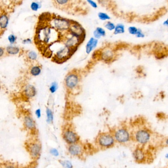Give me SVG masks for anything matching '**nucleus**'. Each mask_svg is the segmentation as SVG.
Masks as SVG:
<instances>
[{
  "instance_id": "f257e3e1",
  "label": "nucleus",
  "mask_w": 168,
  "mask_h": 168,
  "mask_svg": "<svg viewBox=\"0 0 168 168\" xmlns=\"http://www.w3.org/2000/svg\"><path fill=\"white\" fill-rule=\"evenodd\" d=\"M25 148L31 158L37 160L39 158L42 151V145L36 137L30 138L25 143Z\"/></svg>"
},
{
  "instance_id": "f03ea898",
  "label": "nucleus",
  "mask_w": 168,
  "mask_h": 168,
  "mask_svg": "<svg viewBox=\"0 0 168 168\" xmlns=\"http://www.w3.org/2000/svg\"><path fill=\"white\" fill-rule=\"evenodd\" d=\"M71 23L72 20H71L60 16L52 15L51 20L49 24L58 32L64 34L69 31Z\"/></svg>"
},
{
  "instance_id": "7ed1b4c3",
  "label": "nucleus",
  "mask_w": 168,
  "mask_h": 168,
  "mask_svg": "<svg viewBox=\"0 0 168 168\" xmlns=\"http://www.w3.org/2000/svg\"><path fill=\"white\" fill-rule=\"evenodd\" d=\"M81 80V76L76 70L70 71L67 74L64 79V85L68 91H73L79 87Z\"/></svg>"
},
{
  "instance_id": "20e7f679",
  "label": "nucleus",
  "mask_w": 168,
  "mask_h": 168,
  "mask_svg": "<svg viewBox=\"0 0 168 168\" xmlns=\"http://www.w3.org/2000/svg\"><path fill=\"white\" fill-rule=\"evenodd\" d=\"M77 49H72L69 48L65 45L61 47L56 52L54 57H53V60L55 62L57 63H64L69 58L71 57L76 52Z\"/></svg>"
},
{
  "instance_id": "39448f33",
  "label": "nucleus",
  "mask_w": 168,
  "mask_h": 168,
  "mask_svg": "<svg viewBox=\"0 0 168 168\" xmlns=\"http://www.w3.org/2000/svg\"><path fill=\"white\" fill-rule=\"evenodd\" d=\"M62 137L68 145L75 144L80 142V137L74 128L71 125L64 127L62 132Z\"/></svg>"
},
{
  "instance_id": "423d86ee",
  "label": "nucleus",
  "mask_w": 168,
  "mask_h": 168,
  "mask_svg": "<svg viewBox=\"0 0 168 168\" xmlns=\"http://www.w3.org/2000/svg\"><path fill=\"white\" fill-rule=\"evenodd\" d=\"M114 143V137L108 133H101L95 139V144L102 149L109 148L113 146Z\"/></svg>"
},
{
  "instance_id": "0eeeda50",
  "label": "nucleus",
  "mask_w": 168,
  "mask_h": 168,
  "mask_svg": "<svg viewBox=\"0 0 168 168\" xmlns=\"http://www.w3.org/2000/svg\"><path fill=\"white\" fill-rule=\"evenodd\" d=\"M69 33L72 36L77 37L83 41L86 37L85 31L84 28L78 22L72 20L71 25L68 31Z\"/></svg>"
},
{
  "instance_id": "6e6552de",
  "label": "nucleus",
  "mask_w": 168,
  "mask_h": 168,
  "mask_svg": "<svg viewBox=\"0 0 168 168\" xmlns=\"http://www.w3.org/2000/svg\"><path fill=\"white\" fill-rule=\"evenodd\" d=\"M68 152L70 155L73 157L80 158L84 156L85 153V148L81 143H76L75 144L68 145Z\"/></svg>"
},
{
  "instance_id": "1a4fd4ad",
  "label": "nucleus",
  "mask_w": 168,
  "mask_h": 168,
  "mask_svg": "<svg viewBox=\"0 0 168 168\" xmlns=\"http://www.w3.org/2000/svg\"><path fill=\"white\" fill-rule=\"evenodd\" d=\"M114 138L118 142L126 143L129 141L130 135L127 130L121 128L117 130L114 133Z\"/></svg>"
},
{
  "instance_id": "9d476101",
  "label": "nucleus",
  "mask_w": 168,
  "mask_h": 168,
  "mask_svg": "<svg viewBox=\"0 0 168 168\" xmlns=\"http://www.w3.org/2000/svg\"><path fill=\"white\" fill-rule=\"evenodd\" d=\"M23 125L25 128L28 131L31 132L36 131V123L30 115H26L24 117Z\"/></svg>"
},
{
  "instance_id": "9b49d317",
  "label": "nucleus",
  "mask_w": 168,
  "mask_h": 168,
  "mask_svg": "<svg viewBox=\"0 0 168 168\" xmlns=\"http://www.w3.org/2000/svg\"><path fill=\"white\" fill-rule=\"evenodd\" d=\"M77 0H53L54 4L57 7L63 10H67V8H71L75 4Z\"/></svg>"
},
{
  "instance_id": "f8f14e48",
  "label": "nucleus",
  "mask_w": 168,
  "mask_h": 168,
  "mask_svg": "<svg viewBox=\"0 0 168 168\" xmlns=\"http://www.w3.org/2000/svg\"><path fill=\"white\" fill-rule=\"evenodd\" d=\"M136 139L141 144H145L150 140V133L146 130H139L136 134Z\"/></svg>"
},
{
  "instance_id": "ddd939ff",
  "label": "nucleus",
  "mask_w": 168,
  "mask_h": 168,
  "mask_svg": "<svg viewBox=\"0 0 168 168\" xmlns=\"http://www.w3.org/2000/svg\"><path fill=\"white\" fill-rule=\"evenodd\" d=\"M24 95L26 98H32L34 97L37 94L36 88L33 85L28 84L24 89Z\"/></svg>"
},
{
  "instance_id": "4468645a",
  "label": "nucleus",
  "mask_w": 168,
  "mask_h": 168,
  "mask_svg": "<svg viewBox=\"0 0 168 168\" xmlns=\"http://www.w3.org/2000/svg\"><path fill=\"white\" fill-rule=\"evenodd\" d=\"M114 53L113 50L109 48L104 49L100 54V57L102 60L105 61H109L112 60L113 58Z\"/></svg>"
},
{
  "instance_id": "2eb2a0df",
  "label": "nucleus",
  "mask_w": 168,
  "mask_h": 168,
  "mask_svg": "<svg viewBox=\"0 0 168 168\" xmlns=\"http://www.w3.org/2000/svg\"><path fill=\"white\" fill-rule=\"evenodd\" d=\"M98 44V39L94 38V37H92L90 38L89 40L87 42L86 47H85L86 54H89L91 53L94 49L96 48Z\"/></svg>"
},
{
  "instance_id": "dca6fc26",
  "label": "nucleus",
  "mask_w": 168,
  "mask_h": 168,
  "mask_svg": "<svg viewBox=\"0 0 168 168\" xmlns=\"http://www.w3.org/2000/svg\"><path fill=\"white\" fill-rule=\"evenodd\" d=\"M9 24V17L7 14L3 13L1 15L0 17V28L1 32L2 33V31L5 32L7 29Z\"/></svg>"
},
{
  "instance_id": "f3484780",
  "label": "nucleus",
  "mask_w": 168,
  "mask_h": 168,
  "mask_svg": "<svg viewBox=\"0 0 168 168\" xmlns=\"http://www.w3.org/2000/svg\"><path fill=\"white\" fill-rule=\"evenodd\" d=\"M6 52L10 55H16L20 53V48L14 45H10L6 48Z\"/></svg>"
},
{
  "instance_id": "a211bd4d",
  "label": "nucleus",
  "mask_w": 168,
  "mask_h": 168,
  "mask_svg": "<svg viewBox=\"0 0 168 168\" xmlns=\"http://www.w3.org/2000/svg\"><path fill=\"white\" fill-rule=\"evenodd\" d=\"M106 36V31L102 27H98L96 28L93 32V36L94 38L99 39Z\"/></svg>"
},
{
  "instance_id": "6ab92c4d",
  "label": "nucleus",
  "mask_w": 168,
  "mask_h": 168,
  "mask_svg": "<svg viewBox=\"0 0 168 168\" xmlns=\"http://www.w3.org/2000/svg\"><path fill=\"white\" fill-rule=\"evenodd\" d=\"M42 72V68L39 65L36 64V65H32L31 68H30L29 73L30 75L32 76L36 77L41 74Z\"/></svg>"
},
{
  "instance_id": "aec40b11",
  "label": "nucleus",
  "mask_w": 168,
  "mask_h": 168,
  "mask_svg": "<svg viewBox=\"0 0 168 168\" xmlns=\"http://www.w3.org/2000/svg\"><path fill=\"white\" fill-rule=\"evenodd\" d=\"M125 31H126V28H125V25L123 24L119 23L116 25L115 29L113 31V34L114 35L123 34L125 33Z\"/></svg>"
},
{
  "instance_id": "412c9836",
  "label": "nucleus",
  "mask_w": 168,
  "mask_h": 168,
  "mask_svg": "<svg viewBox=\"0 0 168 168\" xmlns=\"http://www.w3.org/2000/svg\"><path fill=\"white\" fill-rule=\"evenodd\" d=\"M0 168H19L18 165L10 161H4L1 162Z\"/></svg>"
},
{
  "instance_id": "4be33fe9",
  "label": "nucleus",
  "mask_w": 168,
  "mask_h": 168,
  "mask_svg": "<svg viewBox=\"0 0 168 168\" xmlns=\"http://www.w3.org/2000/svg\"><path fill=\"white\" fill-rule=\"evenodd\" d=\"M46 116H47V123L51 124L53 123L54 120V115L53 112L50 108L47 107L46 111Z\"/></svg>"
},
{
  "instance_id": "5701e85b",
  "label": "nucleus",
  "mask_w": 168,
  "mask_h": 168,
  "mask_svg": "<svg viewBox=\"0 0 168 168\" xmlns=\"http://www.w3.org/2000/svg\"><path fill=\"white\" fill-rule=\"evenodd\" d=\"M98 17L99 19L102 21L107 22L110 21V20L111 19V17L109 16V15L104 12H99L98 14Z\"/></svg>"
},
{
  "instance_id": "b1692460",
  "label": "nucleus",
  "mask_w": 168,
  "mask_h": 168,
  "mask_svg": "<svg viewBox=\"0 0 168 168\" xmlns=\"http://www.w3.org/2000/svg\"><path fill=\"white\" fill-rule=\"evenodd\" d=\"M115 26H116V25L114 24V23L111 21H107L104 24V28L110 32L114 31Z\"/></svg>"
},
{
  "instance_id": "393cba45",
  "label": "nucleus",
  "mask_w": 168,
  "mask_h": 168,
  "mask_svg": "<svg viewBox=\"0 0 168 168\" xmlns=\"http://www.w3.org/2000/svg\"><path fill=\"white\" fill-rule=\"evenodd\" d=\"M42 7L41 2L38 1H34L31 2L30 5V8L32 11H38Z\"/></svg>"
},
{
  "instance_id": "a878e982",
  "label": "nucleus",
  "mask_w": 168,
  "mask_h": 168,
  "mask_svg": "<svg viewBox=\"0 0 168 168\" xmlns=\"http://www.w3.org/2000/svg\"><path fill=\"white\" fill-rule=\"evenodd\" d=\"M134 156L137 161H141L144 158V154L141 150H137L134 152Z\"/></svg>"
},
{
  "instance_id": "bb28decb",
  "label": "nucleus",
  "mask_w": 168,
  "mask_h": 168,
  "mask_svg": "<svg viewBox=\"0 0 168 168\" xmlns=\"http://www.w3.org/2000/svg\"><path fill=\"white\" fill-rule=\"evenodd\" d=\"M27 57L29 60L31 61H36L38 58V55L34 51H30L27 52Z\"/></svg>"
},
{
  "instance_id": "cd10ccee",
  "label": "nucleus",
  "mask_w": 168,
  "mask_h": 168,
  "mask_svg": "<svg viewBox=\"0 0 168 168\" xmlns=\"http://www.w3.org/2000/svg\"><path fill=\"white\" fill-rule=\"evenodd\" d=\"M138 28L135 26H130L127 29L128 32L132 36H135L139 30Z\"/></svg>"
},
{
  "instance_id": "c85d7f7f",
  "label": "nucleus",
  "mask_w": 168,
  "mask_h": 168,
  "mask_svg": "<svg viewBox=\"0 0 168 168\" xmlns=\"http://www.w3.org/2000/svg\"><path fill=\"white\" fill-rule=\"evenodd\" d=\"M58 85L57 83L54 81L51 84V86L49 87V91L51 93H54L58 90Z\"/></svg>"
},
{
  "instance_id": "c756f323",
  "label": "nucleus",
  "mask_w": 168,
  "mask_h": 168,
  "mask_svg": "<svg viewBox=\"0 0 168 168\" xmlns=\"http://www.w3.org/2000/svg\"><path fill=\"white\" fill-rule=\"evenodd\" d=\"M7 39L10 45H14L17 41V37L14 34H10L7 37Z\"/></svg>"
},
{
  "instance_id": "7c9ffc66",
  "label": "nucleus",
  "mask_w": 168,
  "mask_h": 168,
  "mask_svg": "<svg viewBox=\"0 0 168 168\" xmlns=\"http://www.w3.org/2000/svg\"><path fill=\"white\" fill-rule=\"evenodd\" d=\"M145 34L144 33V32H143L142 29H141L139 28V30L137 31V33L135 37L137 38H143L145 37Z\"/></svg>"
},
{
  "instance_id": "2f4dec72",
  "label": "nucleus",
  "mask_w": 168,
  "mask_h": 168,
  "mask_svg": "<svg viewBox=\"0 0 168 168\" xmlns=\"http://www.w3.org/2000/svg\"><path fill=\"white\" fill-rule=\"evenodd\" d=\"M87 3L89 4V5L90 6H92L93 9H97L98 8V4L96 2H95L93 0H86Z\"/></svg>"
},
{
  "instance_id": "473e14b6",
  "label": "nucleus",
  "mask_w": 168,
  "mask_h": 168,
  "mask_svg": "<svg viewBox=\"0 0 168 168\" xmlns=\"http://www.w3.org/2000/svg\"><path fill=\"white\" fill-rule=\"evenodd\" d=\"M62 165L65 168H72L71 163L68 161H63L61 162Z\"/></svg>"
},
{
  "instance_id": "72a5a7b5",
  "label": "nucleus",
  "mask_w": 168,
  "mask_h": 168,
  "mask_svg": "<svg viewBox=\"0 0 168 168\" xmlns=\"http://www.w3.org/2000/svg\"><path fill=\"white\" fill-rule=\"evenodd\" d=\"M98 1L100 5L104 6H106L109 3V0H98Z\"/></svg>"
},
{
  "instance_id": "f704fd0d",
  "label": "nucleus",
  "mask_w": 168,
  "mask_h": 168,
  "mask_svg": "<svg viewBox=\"0 0 168 168\" xmlns=\"http://www.w3.org/2000/svg\"><path fill=\"white\" fill-rule=\"evenodd\" d=\"M35 115H36V117L38 119H39L41 118L42 116V112H41V109L40 108L37 109L36 111H35Z\"/></svg>"
},
{
  "instance_id": "c9c22d12",
  "label": "nucleus",
  "mask_w": 168,
  "mask_h": 168,
  "mask_svg": "<svg viewBox=\"0 0 168 168\" xmlns=\"http://www.w3.org/2000/svg\"><path fill=\"white\" fill-rule=\"evenodd\" d=\"M51 154L54 155L55 156H58L59 155V152L57 150L55 149H52L51 150Z\"/></svg>"
},
{
  "instance_id": "e433bc0d",
  "label": "nucleus",
  "mask_w": 168,
  "mask_h": 168,
  "mask_svg": "<svg viewBox=\"0 0 168 168\" xmlns=\"http://www.w3.org/2000/svg\"><path fill=\"white\" fill-rule=\"evenodd\" d=\"M22 43L24 44H29L32 43V40L30 38H26L22 41Z\"/></svg>"
},
{
  "instance_id": "4c0bfd02",
  "label": "nucleus",
  "mask_w": 168,
  "mask_h": 168,
  "mask_svg": "<svg viewBox=\"0 0 168 168\" xmlns=\"http://www.w3.org/2000/svg\"><path fill=\"white\" fill-rule=\"evenodd\" d=\"M5 51H6V49H4V48H2V47L0 48V57H2L5 54Z\"/></svg>"
},
{
  "instance_id": "58836bf2",
  "label": "nucleus",
  "mask_w": 168,
  "mask_h": 168,
  "mask_svg": "<svg viewBox=\"0 0 168 168\" xmlns=\"http://www.w3.org/2000/svg\"><path fill=\"white\" fill-rule=\"evenodd\" d=\"M163 25L164 27H166V28H168V17L166 20H165L164 22H163Z\"/></svg>"
},
{
  "instance_id": "ea45409f",
  "label": "nucleus",
  "mask_w": 168,
  "mask_h": 168,
  "mask_svg": "<svg viewBox=\"0 0 168 168\" xmlns=\"http://www.w3.org/2000/svg\"><path fill=\"white\" fill-rule=\"evenodd\" d=\"M30 168L29 167H23V168Z\"/></svg>"
},
{
  "instance_id": "a19ab883",
  "label": "nucleus",
  "mask_w": 168,
  "mask_h": 168,
  "mask_svg": "<svg viewBox=\"0 0 168 168\" xmlns=\"http://www.w3.org/2000/svg\"><path fill=\"white\" fill-rule=\"evenodd\" d=\"M166 143H167V145H168V139H167V141H166Z\"/></svg>"
},
{
  "instance_id": "79ce46f5",
  "label": "nucleus",
  "mask_w": 168,
  "mask_h": 168,
  "mask_svg": "<svg viewBox=\"0 0 168 168\" xmlns=\"http://www.w3.org/2000/svg\"><path fill=\"white\" fill-rule=\"evenodd\" d=\"M167 157H168V155H167Z\"/></svg>"
}]
</instances>
